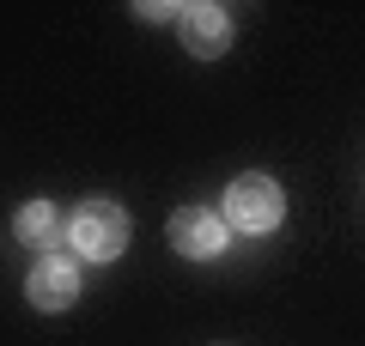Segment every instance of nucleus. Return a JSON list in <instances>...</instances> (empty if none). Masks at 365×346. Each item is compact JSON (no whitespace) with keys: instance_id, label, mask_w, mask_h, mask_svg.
<instances>
[{"instance_id":"f257e3e1","label":"nucleus","mask_w":365,"mask_h":346,"mask_svg":"<svg viewBox=\"0 0 365 346\" xmlns=\"http://www.w3.org/2000/svg\"><path fill=\"white\" fill-rule=\"evenodd\" d=\"M287 219V189L268 177V170H244V177L225 182V225L244 231V237H268Z\"/></svg>"},{"instance_id":"f03ea898","label":"nucleus","mask_w":365,"mask_h":346,"mask_svg":"<svg viewBox=\"0 0 365 346\" xmlns=\"http://www.w3.org/2000/svg\"><path fill=\"white\" fill-rule=\"evenodd\" d=\"M67 243L86 261H116L128 249V206L122 201H79L67 213Z\"/></svg>"},{"instance_id":"7ed1b4c3","label":"nucleus","mask_w":365,"mask_h":346,"mask_svg":"<svg viewBox=\"0 0 365 346\" xmlns=\"http://www.w3.org/2000/svg\"><path fill=\"white\" fill-rule=\"evenodd\" d=\"M79 292H86V273H79L73 256H37V268L25 273V298H31V310H43V316L73 310Z\"/></svg>"},{"instance_id":"20e7f679","label":"nucleus","mask_w":365,"mask_h":346,"mask_svg":"<svg viewBox=\"0 0 365 346\" xmlns=\"http://www.w3.org/2000/svg\"><path fill=\"white\" fill-rule=\"evenodd\" d=\"M165 231H170V249L189 256V261H213L232 243V225H225V213H213V206H177Z\"/></svg>"},{"instance_id":"39448f33","label":"nucleus","mask_w":365,"mask_h":346,"mask_svg":"<svg viewBox=\"0 0 365 346\" xmlns=\"http://www.w3.org/2000/svg\"><path fill=\"white\" fill-rule=\"evenodd\" d=\"M177 37H182L189 55L220 61V55L232 49V13H225L220 0H195V6H182V13H177Z\"/></svg>"},{"instance_id":"423d86ee","label":"nucleus","mask_w":365,"mask_h":346,"mask_svg":"<svg viewBox=\"0 0 365 346\" xmlns=\"http://www.w3.org/2000/svg\"><path fill=\"white\" fill-rule=\"evenodd\" d=\"M55 225H61V213H55L49 201H25L13 213V237H19V243H49Z\"/></svg>"},{"instance_id":"0eeeda50","label":"nucleus","mask_w":365,"mask_h":346,"mask_svg":"<svg viewBox=\"0 0 365 346\" xmlns=\"http://www.w3.org/2000/svg\"><path fill=\"white\" fill-rule=\"evenodd\" d=\"M134 13H140V19H177L182 6H158V0H146V6H134Z\"/></svg>"}]
</instances>
